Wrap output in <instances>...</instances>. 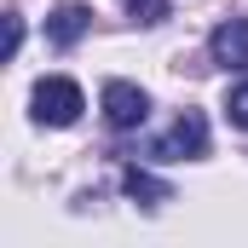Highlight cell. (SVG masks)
I'll list each match as a JSON object with an SVG mask.
<instances>
[{
	"mask_svg": "<svg viewBox=\"0 0 248 248\" xmlns=\"http://www.w3.org/2000/svg\"><path fill=\"white\" fill-rule=\"evenodd\" d=\"M150 156L156 162H196V156H208V116L202 110H185L179 122L150 144Z\"/></svg>",
	"mask_w": 248,
	"mask_h": 248,
	"instance_id": "1",
	"label": "cell"
},
{
	"mask_svg": "<svg viewBox=\"0 0 248 248\" xmlns=\"http://www.w3.org/2000/svg\"><path fill=\"white\" fill-rule=\"evenodd\" d=\"M81 110H87V98H81V87H75V81H63V75L35 81V122H46V127H69Z\"/></svg>",
	"mask_w": 248,
	"mask_h": 248,
	"instance_id": "2",
	"label": "cell"
},
{
	"mask_svg": "<svg viewBox=\"0 0 248 248\" xmlns=\"http://www.w3.org/2000/svg\"><path fill=\"white\" fill-rule=\"evenodd\" d=\"M104 122L116 127V133H133V127L150 116V98H144V87H133V81H104Z\"/></svg>",
	"mask_w": 248,
	"mask_h": 248,
	"instance_id": "3",
	"label": "cell"
},
{
	"mask_svg": "<svg viewBox=\"0 0 248 248\" xmlns=\"http://www.w3.org/2000/svg\"><path fill=\"white\" fill-rule=\"evenodd\" d=\"M208 52H214V63H248V12H231L219 29H214V41H208Z\"/></svg>",
	"mask_w": 248,
	"mask_h": 248,
	"instance_id": "4",
	"label": "cell"
},
{
	"mask_svg": "<svg viewBox=\"0 0 248 248\" xmlns=\"http://www.w3.org/2000/svg\"><path fill=\"white\" fill-rule=\"evenodd\" d=\"M87 29H93V6H81V0H63V6H52V17H46V41L52 46H75Z\"/></svg>",
	"mask_w": 248,
	"mask_h": 248,
	"instance_id": "5",
	"label": "cell"
},
{
	"mask_svg": "<svg viewBox=\"0 0 248 248\" xmlns=\"http://www.w3.org/2000/svg\"><path fill=\"white\" fill-rule=\"evenodd\" d=\"M122 185H127V196H139L144 208H162V202H173V190L162 185L156 173H144V168H127V173H122Z\"/></svg>",
	"mask_w": 248,
	"mask_h": 248,
	"instance_id": "6",
	"label": "cell"
},
{
	"mask_svg": "<svg viewBox=\"0 0 248 248\" xmlns=\"http://www.w3.org/2000/svg\"><path fill=\"white\" fill-rule=\"evenodd\" d=\"M225 116H231V127H243V133H248V81H237V87H231Z\"/></svg>",
	"mask_w": 248,
	"mask_h": 248,
	"instance_id": "7",
	"label": "cell"
},
{
	"mask_svg": "<svg viewBox=\"0 0 248 248\" xmlns=\"http://www.w3.org/2000/svg\"><path fill=\"white\" fill-rule=\"evenodd\" d=\"M127 17L133 23H162L168 17V0H127Z\"/></svg>",
	"mask_w": 248,
	"mask_h": 248,
	"instance_id": "8",
	"label": "cell"
},
{
	"mask_svg": "<svg viewBox=\"0 0 248 248\" xmlns=\"http://www.w3.org/2000/svg\"><path fill=\"white\" fill-rule=\"evenodd\" d=\"M23 46V17H6V58H17Z\"/></svg>",
	"mask_w": 248,
	"mask_h": 248,
	"instance_id": "9",
	"label": "cell"
}]
</instances>
